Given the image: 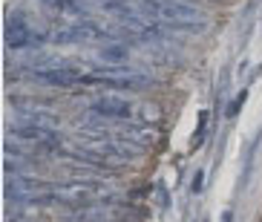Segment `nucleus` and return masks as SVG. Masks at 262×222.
I'll use <instances>...</instances> for the list:
<instances>
[{
	"instance_id": "7",
	"label": "nucleus",
	"mask_w": 262,
	"mask_h": 222,
	"mask_svg": "<svg viewBox=\"0 0 262 222\" xmlns=\"http://www.w3.org/2000/svg\"><path fill=\"white\" fill-rule=\"evenodd\" d=\"M43 6L61 12V15H72V17H84V6L78 0H40Z\"/></svg>"
},
{
	"instance_id": "9",
	"label": "nucleus",
	"mask_w": 262,
	"mask_h": 222,
	"mask_svg": "<svg viewBox=\"0 0 262 222\" xmlns=\"http://www.w3.org/2000/svg\"><path fill=\"white\" fill-rule=\"evenodd\" d=\"M104 52H107V58H124V46H107V49H104Z\"/></svg>"
},
{
	"instance_id": "6",
	"label": "nucleus",
	"mask_w": 262,
	"mask_h": 222,
	"mask_svg": "<svg viewBox=\"0 0 262 222\" xmlns=\"http://www.w3.org/2000/svg\"><path fill=\"white\" fill-rule=\"evenodd\" d=\"M35 78H38L40 84H49V87H78L81 81H84V72L78 67H49V69H38L35 72Z\"/></svg>"
},
{
	"instance_id": "1",
	"label": "nucleus",
	"mask_w": 262,
	"mask_h": 222,
	"mask_svg": "<svg viewBox=\"0 0 262 222\" xmlns=\"http://www.w3.org/2000/svg\"><path fill=\"white\" fill-rule=\"evenodd\" d=\"M116 196L107 193L98 182H61L49 188L47 193H38V196H26L24 202H58V205H67V208H95V205H107L113 202Z\"/></svg>"
},
{
	"instance_id": "2",
	"label": "nucleus",
	"mask_w": 262,
	"mask_h": 222,
	"mask_svg": "<svg viewBox=\"0 0 262 222\" xmlns=\"http://www.w3.org/2000/svg\"><path fill=\"white\" fill-rule=\"evenodd\" d=\"M136 9L153 23H167V26H187L202 21V9L185 0H139Z\"/></svg>"
},
{
	"instance_id": "3",
	"label": "nucleus",
	"mask_w": 262,
	"mask_h": 222,
	"mask_svg": "<svg viewBox=\"0 0 262 222\" xmlns=\"http://www.w3.org/2000/svg\"><path fill=\"white\" fill-rule=\"evenodd\" d=\"M3 41H6L9 49H26V46H40L47 41L43 32H35L29 26V21L17 15H9L6 23H3Z\"/></svg>"
},
{
	"instance_id": "5",
	"label": "nucleus",
	"mask_w": 262,
	"mask_h": 222,
	"mask_svg": "<svg viewBox=\"0 0 262 222\" xmlns=\"http://www.w3.org/2000/svg\"><path fill=\"white\" fill-rule=\"evenodd\" d=\"M90 113L98 118H113V122H130L133 118V104L118 95H101L90 104Z\"/></svg>"
},
{
	"instance_id": "4",
	"label": "nucleus",
	"mask_w": 262,
	"mask_h": 222,
	"mask_svg": "<svg viewBox=\"0 0 262 222\" xmlns=\"http://www.w3.org/2000/svg\"><path fill=\"white\" fill-rule=\"evenodd\" d=\"M12 138L24 142V145H35V147H49V150H58L61 147V138L58 133L49 130L47 124H35V122H26V124H15L12 127Z\"/></svg>"
},
{
	"instance_id": "8",
	"label": "nucleus",
	"mask_w": 262,
	"mask_h": 222,
	"mask_svg": "<svg viewBox=\"0 0 262 222\" xmlns=\"http://www.w3.org/2000/svg\"><path fill=\"white\" fill-rule=\"evenodd\" d=\"M162 113H164V110L159 107L156 101H144V104L139 107V118H141V122H147V124H156L159 118H162Z\"/></svg>"
}]
</instances>
